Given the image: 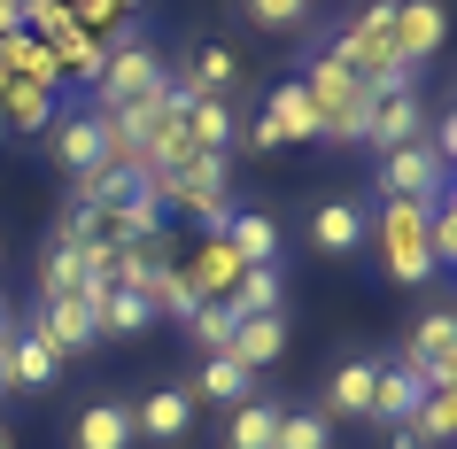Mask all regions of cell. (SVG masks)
Instances as JSON below:
<instances>
[{"mask_svg":"<svg viewBox=\"0 0 457 449\" xmlns=\"http://www.w3.org/2000/svg\"><path fill=\"white\" fill-rule=\"evenodd\" d=\"M117 8H124V16H132V8H140V0H117Z\"/></svg>","mask_w":457,"mask_h":449,"instance_id":"obj_35","label":"cell"},{"mask_svg":"<svg viewBox=\"0 0 457 449\" xmlns=\"http://www.w3.org/2000/svg\"><path fill=\"white\" fill-rule=\"evenodd\" d=\"M0 449H16V434H8V426H0Z\"/></svg>","mask_w":457,"mask_h":449,"instance_id":"obj_34","label":"cell"},{"mask_svg":"<svg viewBox=\"0 0 457 449\" xmlns=\"http://www.w3.org/2000/svg\"><path fill=\"white\" fill-rule=\"evenodd\" d=\"M47 147H54V163L71 170V179H86V170L101 163V124H94V109H62V117L47 124Z\"/></svg>","mask_w":457,"mask_h":449,"instance_id":"obj_12","label":"cell"},{"mask_svg":"<svg viewBox=\"0 0 457 449\" xmlns=\"http://www.w3.org/2000/svg\"><path fill=\"white\" fill-rule=\"evenodd\" d=\"M94 303H101V287H71V295H47V303H39V341H47L54 356H86V349L101 341Z\"/></svg>","mask_w":457,"mask_h":449,"instance_id":"obj_6","label":"cell"},{"mask_svg":"<svg viewBox=\"0 0 457 449\" xmlns=\"http://www.w3.org/2000/svg\"><path fill=\"white\" fill-rule=\"evenodd\" d=\"M170 86H179V94H233V86H241V54L233 47H194Z\"/></svg>","mask_w":457,"mask_h":449,"instance_id":"obj_17","label":"cell"},{"mask_svg":"<svg viewBox=\"0 0 457 449\" xmlns=\"http://www.w3.org/2000/svg\"><path fill=\"white\" fill-rule=\"evenodd\" d=\"M54 372H62V356L39 341V326L8 341V379H16V387H54Z\"/></svg>","mask_w":457,"mask_h":449,"instance_id":"obj_24","label":"cell"},{"mask_svg":"<svg viewBox=\"0 0 457 449\" xmlns=\"http://www.w3.org/2000/svg\"><path fill=\"white\" fill-rule=\"evenodd\" d=\"M419 372L411 364H380V379H372V419H387V426H411V411H419Z\"/></svg>","mask_w":457,"mask_h":449,"instance_id":"obj_22","label":"cell"},{"mask_svg":"<svg viewBox=\"0 0 457 449\" xmlns=\"http://www.w3.org/2000/svg\"><path fill=\"white\" fill-rule=\"evenodd\" d=\"M364 240H372V233H364L357 202H326V210L311 217V248H318V256H357Z\"/></svg>","mask_w":457,"mask_h":449,"instance_id":"obj_19","label":"cell"},{"mask_svg":"<svg viewBox=\"0 0 457 449\" xmlns=\"http://www.w3.org/2000/svg\"><path fill=\"white\" fill-rule=\"evenodd\" d=\"M233 326H241V318H233L225 303H202V310L187 318V333L202 341V356H225V341H233Z\"/></svg>","mask_w":457,"mask_h":449,"instance_id":"obj_29","label":"cell"},{"mask_svg":"<svg viewBox=\"0 0 457 449\" xmlns=\"http://www.w3.org/2000/svg\"><path fill=\"white\" fill-rule=\"evenodd\" d=\"M187 426H194L187 387H155L147 403H132V434H147V442H187Z\"/></svg>","mask_w":457,"mask_h":449,"instance_id":"obj_14","label":"cell"},{"mask_svg":"<svg viewBox=\"0 0 457 449\" xmlns=\"http://www.w3.org/2000/svg\"><path fill=\"white\" fill-rule=\"evenodd\" d=\"M387 449H427V442H419L411 426H395V434H387Z\"/></svg>","mask_w":457,"mask_h":449,"instance_id":"obj_31","label":"cell"},{"mask_svg":"<svg viewBox=\"0 0 457 449\" xmlns=\"http://www.w3.org/2000/svg\"><path fill=\"white\" fill-rule=\"evenodd\" d=\"M187 395L194 403H248V395H256V372L233 364V356H202V372H194Z\"/></svg>","mask_w":457,"mask_h":449,"instance_id":"obj_21","label":"cell"},{"mask_svg":"<svg viewBox=\"0 0 457 449\" xmlns=\"http://www.w3.org/2000/svg\"><path fill=\"white\" fill-rule=\"evenodd\" d=\"M303 94H311L318 140H334V147H364V109H372V94L349 78V62H341L334 47H311V62H303Z\"/></svg>","mask_w":457,"mask_h":449,"instance_id":"obj_1","label":"cell"},{"mask_svg":"<svg viewBox=\"0 0 457 449\" xmlns=\"http://www.w3.org/2000/svg\"><path fill=\"white\" fill-rule=\"evenodd\" d=\"M387 39H395V54H403L411 71L434 62L442 54V0H395L387 8Z\"/></svg>","mask_w":457,"mask_h":449,"instance_id":"obj_8","label":"cell"},{"mask_svg":"<svg viewBox=\"0 0 457 449\" xmlns=\"http://www.w3.org/2000/svg\"><path fill=\"white\" fill-rule=\"evenodd\" d=\"M8 387H16V379H8V349H0V395H8Z\"/></svg>","mask_w":457,"mask_h":449,"instance_id":"obj_33","label":"cell"},{"mask_svg":"<svg viewBox=\"0 0 457 449\" xmlns=\"http://www.w3.org/2000/svg\"><path fill=\"white\" fill-rule=\"evenodd\" d=\"M364 233H380V263L395 287H427L434 256H427V202H380V217H364Z\"/></svg>","mask_w":457,"mask_h":449,"instance_id":"obj_3","label":"cell"},{"mask_svg":"<svg viewBox=\"0 0 457 449\" xmlns=\"http://www.w3.org/2000/svg\"><path fill=\"white\" fill-rule=\"evenodd\" d=\"M94 318H101V333H140V326H155V303L140 287H101Z\"/></svg>","mask_w":457,"mask_h":449,"instance_id":"obj_26","label":"cell"},{"mask_svg":"<svg viewBox=\"0 0 457 449\" xmlns=\"http://www.w3.org/2000/svg\"><path fill=\"white\" fill-rule=\"evenodd\" d=\"M194 287V303H233V279H241L248 263L225 248V233H202V248H194V263H179Z\"/></svg>","mask_w":457,"mask_h":449,"instance_id":"obj_10","label":"cell"},{"mask_svg":"<svg viewBox=\"0 0 457 449\" xmlns=\"http://www.w3.org/2000/svg\"><path fill=\"white\" fill-rule=\"evenodd\" d=\"M225 356L248 364V372H271V364L287 356V318H241L233 341H225Z\"/></svg>","mask_w":457,"mask_h":449,"instance_id":"obj_16","label":"cell"},{"mask_svg":"<svg viewBox=\"0 0 457 449\" xmlns=\"http://www.w3.org/2000/svg\"><path fill=\"white\" fill-rule=\"evenodd\" d=\"M217 233H225V248H233L241 263H279V217H264V210H233Z\"/></svg>","mask_w":457,"mask_h":449,"instance_id":"obj_18","label":"cell"},{"mask_svg":"<svg viewBox=\"0 0 457 449\" xmlns=\"http://www.w3.org/2000/svg\"><path fill=\"white\" fill-rule=\"evenodd\" d=\"M411 140H427V101H419V94H387V101L364 109V147H372V155L411 147Z\"/></svg>","mask_w":457,"mask_h":449,"instance_id":"obj_9","label":"cell"},{"mask_svg":"<svg viewBox=\"0 0 457 449\" xmlns=\"http://www.w3.org/2000/svg\"><path fill=\"white\" fill-rule=\"evenodd\" d=\"M311 8H318V0H241V16H256L264 31H303V24H311Z\"/></svg>","mask_w":457,"mask_h":449,"instance_id":"obj_30","label":"cell"},{"mask_svg":"<svg viewBox=\"0 0 457 449\" xmlns=\"http://www.w3.org/2000/svg\"><path fill=\"white\" fill-rule=\"evenodd\" d=\"M8 341H16V310L0 303V349H8Z\"/></svg>","mask_w":457,"mask_h":449,"instance_id":"obj_32","label":"cell"},{"mask_svg":"<svg viewBox=\"0 0 457 449\" xmlns=\"http://www.w3.org/2000/svg\"><path fill=\"white\" fill-rule=\"evenodd\" d=\"M442 194H450V163L427 140L380 155V202H442Z\"/></svg>","mask_w":457,"mask_h":449,"instance_id":"obj_5","label":"cell"},{"mask_svg":"<svg viewBox=\"0 0 457 449\" xmlns=\"http://www.w3.org/2000/svg\"><path fill=\"white\" fill-rule=\"evenodd\" d=\"M78 279H86V263H78V248H71V240H54V233H47V256H39V303H47V295H71Z\"/></svg>","mask_w":457,"mask_h":449,"instance_id":"obj_28","label":"cell"},{"mask_svg":"<svg viewBox=\"0 0 457 449\" xmlns=\"http://www.w3.org/2000/svg\"><path fill=\"white\" fill-rule=\"evenodd\" d=\"M271 449H334V419L326 411H279Z\"/></svg>","mask_w":457,"mask_h":449,"instance_id":"obj_27","label":"cell"},{"mask_svg":"<svg viewBox=\"0 0 457 449\" xmlns=\"http://www.w3.org/2000/svg\"><path fill=\"white\" fill-rule=\"evenodd\" d=\"M372 379H380V364H372V356H341L318 411H326V419H372Z\"/></svg>","mask_w":457,"mask_h":449,"instance_id":"obj_13","label":"cell"},{"mask_svg":"<svg viewBox=\"0 0 457 449\" xmlns=\"http://www.w3.org/2000/svg\"><path fill=\"white\" fill-rule=\"evenodd\" d=\"M279 411H287V403H264V395L233 403V419H225V449H271V434H279Z\"/></svg>","mask_w":457,"mask_h":449,"instance_id":"obj_23","label":"cell"},{"mask_svg":"<svg viewBox=\"0 0 457 449\" xmlns=\"http://www.w3.org/2000/svg\"><path fill=\"white\" fill-rule=\"evenodd\" d=\"M248 140H256V147L318 140V117H311V94H303V78H279V86H271V109L248 124Z\"/></svg>","mask_w":457,"mask_h":449,"instance_id":"obj_7","label":"cell"},{"mask_svg":"<svg viewBox=\"0 0 457 449\" xmlns=\"http://www.w3.org/2000/svg\"><path fill=\"white\" fill-rule=\"evenodd\" d=\"M147 194H155L163 210L202 217L210 233L241 210V202H233V163H225V155H187V163H170V170H147Z\"/></svg>","mask_w":457,"mask_h":449,"instance_id":"obj_2","label":"cell"},{"mask_svg":"<svg viewBox=\"0 0 457 449\" xmlns=\"http://www.w3.org/2000/svg\"><path fill=\"white\" fill-rule=\"evenodd\" d=\"M71 449H132V403H117V395L86 403L71 426Z\"/></svg>","mask_w":457,"mask_h":449,"instance_id":"obj_15","label":"cell"},{"mask_svg":"<svg viewBox=\"0 0 457 449\" xmlns=\"http://www.w3.org/2000/svg\"><path fill=\"white\" fill-rule=\"evenodd\" d=\"M411 434H419L427 449H450L457 442V387H427L419 411H411Z\"/></svg>","mask_w":457,"mask_h":449,"instance_id":"obj_25","label":"cell"},{"mask_svg":"<svg viewBox=\"0 0 457 449\" xmlns=\"http://www.w3.org/2000/svg\"><path fill=\"white\" fill-rule=\"evenodd\" d=\"M170 86V71H163V54L155 47H109V62H101V78H94V109H132V101H147V94H163Z\"/></svg>","mask_w":457,"mask_h":449,"instance_id":"obj_4","label":"cell"},{"mask_svg":"<svg viewBox=\"0 0 457 449\" xmlns=\"http://www.w3.org/2000/svg\"><path fill=\"white\" fill-rule=\"evenodd\" d=\"M279 303H287V279H279V263H248L241 279H233V318H279Z\"/></svg>","mask_w":457,"mask_h":449,"instance_id":"obj_20","label":"cell"},{"mask_svg":"<svg viewBox=\"0 0 457 449\" xmlns=\"http://www.w3.org/2000/svg\"><path fill=\"white\" fill-rule=\"evenodd\" d=\"M233 140H241L233 101H225V94H194L187 101V147H194V155H233Z\"/></svg>","mask_w":457,"mask_h":449,"instance_id":"obj_11","label":"cell"}]
</instances>
